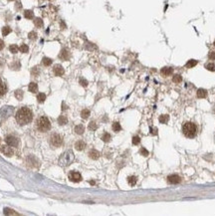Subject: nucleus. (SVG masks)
Listing matches in <instances>:
<instances>
[{
    "instance_id": "nucleus-1",
    "label": "nucleus",
    "mask_w": 215,
    "mask_h": 216,
    "mask_svg": "<svg viewBox=\"0 0 215 216\" xmlns=\"http://www.w3.org/2000/svg\"><path fill=\"white\" fill-rule=\"evenodd\" d=\"M32 119H33V113L28 108H21L16 114V121L21 126L29 123Z\"/></svg>"
},
{
    "instance_id": "nucleus-2",
    "label": "nucleus",
    "mask_w": 215,
    "mask_h": 216,
    "mask_svg": "<svg viewBox=\"0 0 215 216\" xmlns=\"http://www.w3.org/2000/svg\"><path fill=\"white\" fill-rule=\"evenodd\" d=\"M182 131H183V134H184L185 137L189 138H192L195 137V135H196L197 129H196V126H195L193 123L189 122V123H186L183 125Z\"/></svg>"
},
{
    "instance_id": "nucleus-3",
    "label": "nucleus",
    "mask_w": 215,
    "mask_h": 216,
    "mask_svg": "<svg viewBox=\"0 0 215 216\" xmlns=\"http://www.w3.org/2000/svg\"><path fill=\"white\" fill-rule=\"evenodd\" d=\"M73 161H74V153H72V150H67L60 157L59 163L62 166H68L69 165H71Z\"/></svg>"
},
{
    "instance_id": "nucleus-4",
    "label": "nucleus",
    "mask_w": 215,
    "mask_h": 216,
    "mask_svg": "<svg viewBox=\"0 0 215 216\" xmlns=\"http://www.w3.org/2000/svg\"><path fill=\"white\" fill-rule=\"evenodd\" d=\"M37 129L40 131H46L51 129V123L49 119L46 117H41L37 121Z\"/></svg>"
},
{
    "instance_id": "nucleus-5",
    "label": "nucleus",
    "mask_w": 215,
    "mask_h": 216,
    "mask_svg": "<svg viewBox=\"0 0 215 216\" xmlns=\"http://www.w3.org/2000/svg\"><path fill=\"white\" fill-rule=\"evenodd\" d=\"M50 142H51V145L53 146L59 147V146H62V143H63V138H61V135H57V134H54V135H51V138H50Z\"/></svg>"
},
{
    "instance_id": "nucleus-6",
    "label": "nucleus",
    "mask_w": 215,
    "mask_h": 216,
    "mask_svg": "<svg viewBox=\"0 0 215 216\" xmlns=\"http://www.w3.org/2000/svg\"><path fill=\"white\" fill-rule=\"evenodd\" d=\"M5 142H6V143L8 146H10L12 147H16L19 143L17 138H15L14 135H8V137H6Z\"/></svg>"
},
{
    "instance_id": "nucleus-7",
    "label": "nucleus",
    "mask_w": 215,
    "mask_h": 216,
    "mask_svg": "<svg viewBox=\"0 0 215 216\" xmlns=\"http://www.w3.org/2000/svg\"><path fill=\"white\" fill-rule=\"evenodd\" d=\"M69 179L73 182H79L82 180V176L77 171H71L69 173Z\"/></svg>"
},
{
    "instance_id": "nucleus-8",
    "label": "nucleus",
    "mask_w": 215,
    "mask_h": 216,
    "mask_svg": "<svg viewBox=\"0 0 215 216\" xmlns=\"http://www.w3.org/2000/svg\"><path fill=\"white\" fill-rule=\"evenodd\" d=\"M1 151L4 155H6V157H12L14 153V150L12 149V146H3L1 147Z\"/></svg>"
},
{
    "instance_id": "nucleus-9",
    "label": "nucleus",
    "mask_w": 215,
    "mask_h": 216,
    "mask_svg": "<svg viewBox=\"0 0 215 216\" xmlns=\"http://www.w3.org/2000/svg\"><path fill=\"white\" fill-rule=\"evenodd\" d=\"M180 177L178 176V175L176 174H172V175H169L168 177H167V181H168L169 183H171V184H176V183H179L180 182Z\"/></svg>"
},
{
    "instance_id": "nucleus-10",
    "label": "nucleus",
    "mask_w": 215,
    "mask_h": 216,
    "mask_svg": "<svg viewBox=\"0 0 215 216\" xmlns=\"http://www.w3.org/2000/svg\"><path fill=\"white\" fill-rule=\"evenodd\" d=\"M54 73L56 76H62L64 74V69H63V67L61 65H56L54 66Z\"/></svg>"
},
{
    "instance_id": "nucleus-11",
    "label": "nucleus",
    "mask_w": 215,
    "mask_h": 216,
    "mask_svg": "<svg viewBox=\"0 0 215 216\" xmlns=\"http://www.w3.org/2000/svg\"><path fill=\"white\" fill-rule=\"evenodd\" d=\"M160 73L163 75V76H169L173 73V70H172V68H169V67H164V68H162L161 71H160Z\"/></svg>"
},
{
    "instance_id": "nucleus-12",
    "label": "nucleus",
    "mask_w": 215,
    "mask_h": 216,
    "mask_svg": "<svg viewBox=\"0 0 215 216\" xmlns=\"http://www.w3.org/2000/svg\"><path fill=\"white\" fill-rule=\"evenodd\" d=\"M69 57H70V55H69V53H68V51L66 49L62 50L61 53H60V55H59V58L64 60V61H67V60H69Z\"/></svg>"
},
{
    "instance_id": "nucleus-13",
    "label": "nucleus",
    "mask_w": 215,
    "mask_h": 216,
    "mask_svg": "<svg viewBox=\"0 0 215 216\" xmlns=\"http://www.w3.org/2000/svg\"><path fill=\"white\" fill-rule=\"evenodd\" d=\"M89 155L92 159H98L100 157V153L96 150H90Z\"/></svg>"
},
{
    "instance_id": "nucleus-14",
    "label": "nucleus",
    "mask_w": 215,
    "mask_h": 216,
    "mask_svg": "<svg viewBox=\"0 0 215 216\" xmlns=\"http://www.w3.org/2000/svg\"><path fill=\"white\" fill-rule=\"evenodd\" d=\"M75 147H76V150H83L86 147V143L84 142L83 141H79V142H76Z\"/></svg>"
},
{
    "instance_id": "nucleus-15",
    "label": "nucleus",
    "mask_w": 215,
    "mask_h": 216,
    "mask_svg": "<svg viewBox=\"0 0 215 216\" xmlns=\"http://www.w3.org/2000/svg\"><path fill=\"white\" fill-rule=\"evenodd\" d=\"M7 92V88L6 85L4 84V82L0 79V96H3Z\"/></svg>"
},
{
    "instance_id": "nucleus-16",
    "label": "nucleus",
    "mask_w": 215,
    "mask_h": 216,
    "mask_svg": "<svg viewBox=\"0 0 215 216\" xmlns=\"http://www.w3.org/2000/svg\"><path fill=\"white\" fill-rule=\"evenodd\" d=\"M28 89H29V91L32 92V93H36L37 90H38V86H37V84L36 83H30Z\"/></svg>"
},
{
    "instance_id": "nucleus-17",
    "label": "nucleus",
    "mask_w": 215,
    "mask_h": 216,
    "mask_svg": "<svg viewBox=\"0 0 215 216\" xmlns=\"http://www.w3.org/2000/svg\"><path fill=\"white\" fill-rule=\"evenodd\" d=\"M75 131H76V134H78V135H83V133L85 131V127H84L83 125H78L75 127Z\"/></svg>"
},
{
    "instance_id": "nucleus-18",
    "label": "nucleus",
    "mask_w": 215,
    "mask_h": 216,
    "mask_svg": "<svg viewBox=\"0 0 215 216\" xmlns=\"http://www.w3.org/2000/svg\"><path fill=\"white\" fill-rule=\"evenodd\" d=\"M206 96H207V92L204 89H199L197 91V97L198 98L203 99V98H206Z\"/></svg>"
},
{
    "instance_id": "nucleus-19",
    "label": "nucleus",
    "mask_w": 215,
    "mask_h": 216,
    "mask_svg": "<svg viewBox=\"0 0 215 216\" xmlns=\"http://www.w3.org/2000/svg\"><path fill=\"white\" fill-rule=\"evenodd\" d=\"M58 123H59V125H61V126L66 125V123H68V119H67V118L65 117V116H60L59 119H58Z\"/></svg>"
},
{
    "instance_id": "nucleus-20",
    "label": "nucleus",
    "mask_w": 215,
    "mask_h": 216,
    "mask_svg": "<svg viewBox=\"0 0 215 216\" xmlns=\"http://www.w3.org/2000/svg\"><path fill=\"white\" fill-rule=\"evenodd\" d=\"M137 180H138L137 176H134V175H131V176H129V178H127V181H129L130 185H131V186H134L135 183H137Z\"/></svg>"
},
{
    "instance_id": "nucleus-21",
    "label": "nucleus",
    "mask_w": 215,
    "mask_h": 216,
    "mask_svg": "<svg viewBox=\"0 0 215 216\" xmlns=\"http://www.w3.org/2000/svg\"><path fill=\"white\" fill-rule=\"evenodd\" d=\"M197 65V61L196 60H189L188 62L186 63V68H193Z\"/></svg>"
},
{
    "instance_id": "nucleus-22",
    "label": "nucleus",
    "mask_w": 215,
    "mask_h": 216,
    "mask_svg": "<svg viewBox=\"0 0 215 216\" xmlns=\"http://www.w3.org/2000/svg\"><path fill=\"white\" fill-rule=\"evenodd\" d=\"M24 16H25V18L27 19H32L34 17V14H33V11L31 10H26L24 12Z\"/></svg>"
},
{
    "instance_id": "nucleus-23",
    "label": "nucleus",
    "mask_w": 215,
    "mask_h": 216,
    "mask_svg": "<svg viewBox=\"0 0 215 216\" xmlns=\"http://www.w3.org/2000/svg\"><path fill=\"white\" fill-rule=\"evenodd\" d=\"M168 119H169V117L167 115H162L159 117V122H160L161 123H166L167 122H168Z\"/></svg>"
},
{
    "instance_id": "nucleus-24",
    "label": "nucleus",
    "mask_w": 215,
    "mask_h": 216,
    "mask_svg": "<svg viewBox=\"0 0 215 216\" xmlns=\"http://www.w3.org/2000/svg\"><path fill=\"white\" fill-rule=\"evenodd\" d=\"M46 100V95L44 94V93H40V94H38V96H37V101L39 102V103H43L44 101H45Z\"/></svg>"
},
{
    "instance_id": "nucleus-25",
    "label": "nucleus",
    "mask_w": 215,
    "mask_h": 216,
    "mask_svg": "<svg viewBox=\"0 0 215 216\" xmlns=\"http://www.w3.org/2000/svg\"><path fill=\"white\" fill-rule=\"evenodd\" d=\"M205 68L208 71H212V72H215V64L214 63H208L205 65Z\"/></svg>"
},
{
    "instance_id": "nucleus-26",
    "label": "nucleus",
    "mask_w": 215,
    "mask_h": 216,
    "mask_svg": "<svg viewBox=\"0 0 215 216\" xmlns=\"http://www.w3.org/2000/svg\"><path fill=\"white\" fill-rule=\"evenodd\" d=\"M81 116H82L83 119H88V118H89V116H90V111L87 110V109L83 110L81 112Z\"/></svg>"
},
{
    "instance_id": "nucleus-27",
    "label": "nucleus",
    "mask_w": 215,
    "mask_h": 216,
    "mask_svg": "<svg viewBox=\"0 0 215 216\" xmlns=\"http://www.w3.org/2000/svg\"><path fill=\"white\" fill-rule=\"evenodd\" d=\"M4 214H6V215H19L18 213L14 212V210H12L10 208H5V209H4Z\"/></svg>"
},
{
    "instance_id": "nucleus-28",
    "label": "nucleus",
    "mask_w": 215,
    "mask_h": 216,
    "mask_svg": "<svg viewBox=\"0 0 215 216\" xmlns=\"http://www.w3.org/2000/svg\"><path fill=\"white\" fill-rule=\"evenodd\" d=\"M122 130V127H121V125H119V123H113V131H115V133H118V131H119Z\"/></svg>"
},
{
    "instance_id": "nucleus-29",
    "label": "nucleus",
    "mask_w": 215,
    "mask_h": 216,
    "mask_svg": "<svg viewBox=\"0 0 215 216\" xmlns=\"http://www.w3.org/2000/svg\"><path fill=\"white\" fill-rule=\"evenodd\" d=\"M11 32V28L10 27H8V26H6V27H3V29H2V34H3V36H7L8 34H9Z\"/></svg>"
},
{
    "instance_id": "nucleus-30",
    "label": "nucleus",
    "mask_w": 215,
    "mask_h": 216,
    "mask_svg": "<svg viewBox=\"0 0 215 216\" xmlns=\"http://www.w3.org/2000/svg\"><path fill=\"white\" fill-rule=\"evenodd\" d=\"M9 49H10V52H11V53L15 54V53H17V52H18L19 48H18V46H17V45H11V46L9 47Z\"/></svg>"
},
{
    "instance_id": "nucleus-31",
    "label": "nucleus",
    "mask_w": 215,
    "mask_h": 216,
    "mask_svg": "<svg viewBox=\"0 0 215 216\" xmlns=\"http://www.w3.org/2000/svg\"><path fill=\"white\" fill-rule=\"evenodd\" d=\"M19 50L21 52H23V53H27L28 50H29V48H28V46L26 45V44H22V45L20 46Z\"/></svg>"
},
{
    "instance_id": "nucleus-32",
    "label": "nucleus",
    "mask_w": 215,
    "mask_h": 216,
    "mask_svg": "<svg viewBox=\"0 0 215 216\" xmlns=\"http://www.w3.org/2000/svg\"><path fill=\"white\" fill-rule=\"evenodd\" d=\"M102 139L105 142H110V139H111V135L110 134H108V133H105L104 134V135L102 137Z\"/></svg>"
},
{
    "instance_id": "nucleus-33",
    "label": "nucleus",
    "mask_w": 215,
    "mask_h": 216,
    "mask_svg": "<svg viewBox=\"0 0 215 216\" xmlns=\"http://www.w3.org/2000/svg\"><path fill=\"white\" fill-rule=\"evenodd\" d=\"M15 97L17 98L18 100H22V98H23V91H20V90L16 91L15 92Z\"/></svg>"
},
{
    "instance_id": "nucleus-34",
    "label": "nucleus",
    "mask_w": 215,
    "mask_h": 216,
    "mask_svg": "<svg viewBox=\"0 0 215 216\" xmlns=\"http://www.w3.org/2000/svg\"><path fill=\"white\" fill-rule=\"evenodd\" d=\"M34 23H35V25L37 26V27H39V28H41L43 26V21H42V19H40V18L35 19Z\"/></svg>"
},
{
    "instance_id": "nucleus-35",
    "label": "nucleus",
    "mask_w": 215,
    "mask_h": 216,
    "mask_svg": "<svg viewBox=\"0 0 215 216\" xmlns=\"http://www.w3.org/2000/svg\"><path fill=\"white\" fill-rule=\"evenodd\" d=\"M43 64H44L45 66H50L51 64H52V60L49 59V58H47V57L43 58Z\"/></svg>"
},
{
    "instance_id": "nucleus-36",
    "label": "nucleus",
    "mask_w": 215,
    "mask_h": 216,
    "mask_svg": "<svg viewBox=\"0 0 215 216\" xmlns=\"http://www.w3.org/2000/svg\"><path fill=\"white\" fill-rule=\"evenodd\" d=\"M172 81L174 83H180L182 81V78H181V76H179V75H175L173 79H172Z\"/></svg>"
},
{
    "instance_id": "nucleus-37",
    "label": "nucleus",
    "mask_w": 215,
    "mask_h": 216,
    "mask_svg": "<svg viewBox=\"0 0 215 216\" xmlns=\"http://www.w3.org/2000/svg\"><path fill=\"white\" fill-rule=\"evenodd\" d=\"M28 37H29L30 40H36V38H37V33L36 32H30L29 35H28Z\"/></svg>"
},
{
    "instance_id": "nucleus-38",
    "label": "nucleus",
    "mask_w": 215,
    "mask_h": 216,
    "mask_svg": "<svg viewBox=\"0 0 215 216\" xmlns=\"http://www.w3.org/2000/svg\"><path fill=\"white\" fill-rule=\"evenodd\" d=\"M89 130H91V131L97 130V123H96L95 122H91L89 125Z\"/></svg>"
},
{
    "instance_id": "nucleus-39",
    "label": "nucleus",
    "mask_w": 215,
    "mask_h": 216,
    "mask_svg": "<svg viewBox=\"0 0 215 216\" xmlns=\"http://www.w3.org/2000/svg\"><path fill=\"white\" fill-rule=\"evenodd\" d=\"M141 142V138H139V137H138V135H135V137L133 138V143L134 146H137L138 145V143Z\"/></svg>"
},
{
    "instance_id": "nucleus-40",
    "label": "nucleus",
    "mask_w": 215,
    "mask_h": 216,
    "mask_svg": "<svg viewBox=\"0 0 215 216\" xmlns=\"http://www.w3.org/2000/svg\"><path fill=\"white\" fill-rule=\"evenodd\" d=\"M139 153H141V154L143 155V157H147V155H149V151H147L145 147H141V150H139Z\"/></svg>"
},
{
    "instance_id": "nucleus-41",
    "label": "nucleus",
    "mask_w": 215,
    "mask_h": 216,
    "mask_svg": "<svg viewBox=\"0 0 215 216\" xmlns=\"http://www.w3.org/2000/svg\"><path fill=\"white\" fill-rule=\"evenodd\" d=\"M80 84H81L83 87H87L88 82L86 81V80H84V79H80Z\"/></svg>"
},
{
    "instance_id": "nucleus-42",
    "label": "nucleus",
    "mask_w": 215,
    "mask_h": 216,
    "mask_svg": "<svg viewBox=\"0 0 215 216\" xmlns=\"http://www.w3.org/2000/svg\"><path fill=\"white\" fill-rule=\"evenodd\" d=\"M208 57L211 60H215V52H211V53L208 55Z\"/></svg>"
},
{
    "instance_id": "nucleus-43",
    "label": "nucleus",
    "mask_w": 215,
    "mask_h": 216,
    "mask_svg": "<svg viewBox=\"0 0 215 216\" xmlns=\"http://www.w3.org/2000/svg\"><path fill=\"white\" fill-rule=\"evenodd\" d=\"M32 74H33L34 76H37V75L39 74V72H36V67L34 68L33 70H32Z\"/></svg>"
},
{
    "instance_id": "nucleus-44",
    "label": "nucleus",
    "mask_w": 215,
    "mask_h": 216,
    "mask_svg": "<svg viewBox=\"0 0 215 216\" xmlns=\"http://www.w3.org/2000/svg\"><path fill=\"white\" fill-rule=\"evenodd\" d=\"M3 48H4V42L2 40H0V50H2Z\"/></svg>"
},
{
    "instance_id": "nucleus-45",
    "label": "nucleus",
    "mask_w": 215,
    "mask_h": 216,
    "mask_svg": "<svg viewBox=\"0 0 215 216\" xmlns=\"http://www.w3.org/2000/svg\"><path fill=\"white\" fill-rule=\"evenodd\" d=\"M63 110H67V107H66V105L64 103H63Z\"/></svg>"
},
{
    "instance_id": "nucleus-46",
    "label": "nucleus",
    "mask_w": 215,
    "mask_h": 216,
    "mask_svg": "<svg viewBox=\"0 0 215 216\" xmlns=\"http://www.w3.org/2000/svg\"><path fill=\"white\" fill-rule=\"evenodd\" d=\"M214 46H215V41H214Z\"/></svg>"
},
{
    "instance_id": "nucleus-47",
    "label": "nucleus",
    "mask_w": 215,
    "mask_h": 216,
    "mask_svg": "<svg viewBox=\"0 0 215 216\" xmlns=\"http://www.w3.org/2000/svg\"><path fill=\"white\" fill-rule=\"evenodd\" d=\"M9 1H12V0H9Z\"/></svg>"
}]
</instances>
